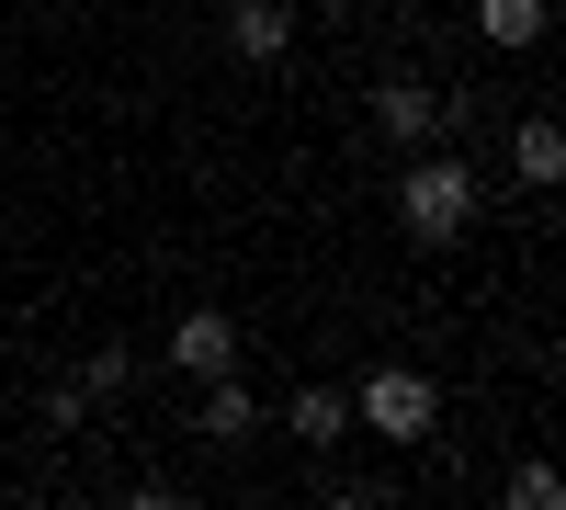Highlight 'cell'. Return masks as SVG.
<instances>
[{"label": "cell", "mask_w": 566, "mask_h": 510, "mask_svg": "<svg viewBox=\"0 0 566 510\" xmlns=\"http://www.w3.org/2000/svg\"><path fill=\"white\" fill-rule=\"evenodd\" d=\"M397 227L408 239H464V227H476V170L464 159H408V181H397Z\"/></svg>", "instance_id": "cell-1"}, {"label": "cell", "mask_w": 566, "mask_h": 510, "mask_svg": "<svg viewBox=\"0 0 566 510\" xmlns=\"http://www.w3.org/2000/svg\"><path fill=\"white\" fill-rule=\"evenodd\" d=\"M352 420H363V431H386V443H419V431L442 420V397H431V375H408V363H386V375H363Z\"/></svg>", "instance_id": "cell-2"}, {"label": "cell", "mask_w": 566, "mask_h": 510, "mask_svg": "<svg viewBox=\"0 0 566 510\" xmlns=\"http://www.w3.org/2000/svg\"><path fill=\"white\" fill-rule=\"evenodd\" d=\"M170 363H181V375H239V330H227L216 306H193V318L170 330Z\"/></svg>", "instance_id": "cell-3"}, {"label": "cell", "mask_w": 566, "mask_h": 510, "mask_svg": "<svg viewBox=\"0 0 566 510\" xmlns=\"http://www.w3.org/2000/svg\"><path fill=\"white\" fill-rule=\"evenodd\" d=\"M227 45H239L250 69H272L283 45H295V12H283V0H227Z\"/></svg>", "instance_id": "cell-4"}, {"label": "cell", "mask_w": 566, "mask_h": 510, "mask_svg": "<svg viewBox=\"0 0 566 510\" xmlns=\"http://www.w3.org/2000/svg\"><path fill=\"white\" fill-rule=\"evenodd\" d=\"M374 125H386L397 148H431V136H442V103H431L419 80H386V91H374Z\"/></svg>", "instance_id": "cell-5"}, {"label": "cell", "mask_w": 566, "mask_h": 510, "mask_svg": "<svg viewBox=\"0 0 566 510\" xmlns=\"http://www.w3.org/2000/svg\"><path fill=\"white\" fill-rule=\"evenodd\" d=\"M283 431H295L306 454H328V443H340V431H352V397H340V386H306L295 408H283Z\"/></svg>", "instance_id": "cell-6"}, {"label": "cell", "mask_w": 566, "mask_h": 510, "mask_svg": "<svg viewBox=\"0 0 566 510\" xmlns=\"http://www.w3.org/2000/svg\"><path fill=\"white\" fill-rule=\"evenodd\" d=\"M205 386H216V397H205V420H193V431H205V443H250V431H261L250 386H239V375H205Z\"/></svg>", "instance_id": "cell-7"}, {"label": "cell", "mask_w": 566, "mask_h": 510, "mask_svg": "<svg viewBox=\"0 0 566 510\" xmlns=\"http://www.w3.org/2000/svg\"><path fill=\"white\" fill-rule=\"evenodd\" d=\"M510 159H522V181H555V170H566V125H555V114H533L522 136H510Z\"/></svg>", "instance_id": "cell-8"}, {"label": "cell", "mask_w": 566, "mask_h": 510, "mask_svg": "<svg viewBox=\"0 0 566 510\" xmlns=\"http://www.w3.org/2000/svg\"><path fill=\"white\" fill-rule=\"evenodd\" d=\"M476 34L488 45H533L544 34V0H476Z\"/></svg>", "instance_id": "cell-9"}, {"label": "cell", "mask_w": 566, "mask_h": 510, "mask_svg": "<svg viewBox=\"0 0 566 510\" xmlns=\"http://www.w3.org/2000/svg\"><path fill=\"white\" fill-rule=\"evenodd\" d=\"M510 510H555V466H522V477H510Z\"/></svg>", "instance_id": "cell-10"}, {"label": "cell", "mask_w": 566, "mask_h": 510, "mask_svg": "<svg viewBox=\"0 0 566 510\" xmlns=\"http://www.w3.org/2000/svg\"><path fill=\"white\" fill-rule=\"evenodd\" d=\"M328 12H352V0H328Z\"/></svg>", "instance_id": "cell-11"}]
</instances>
